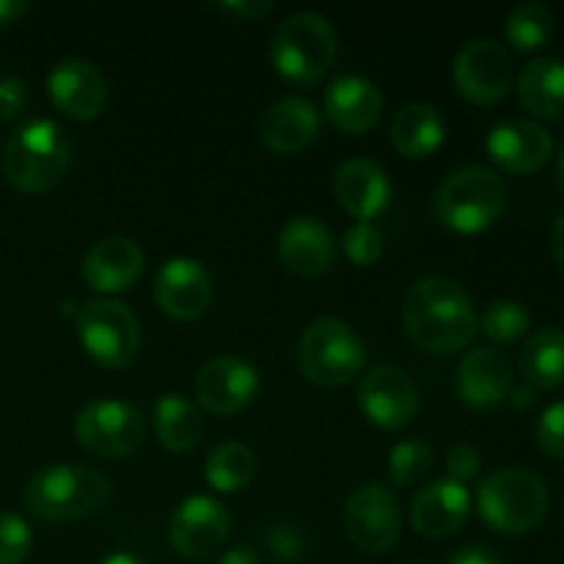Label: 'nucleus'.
Returning <instances> with one entry per match:
<instances>
[{
	"label": "nucleus",
	"mask_w": 564,
	"mask_h": 564,
	"mask_svg": "<svg viewBox=\"0 0 564 564\" xmlns=\"http://www.w3.org/2000/svg\"><path fill=\"white\" fill-rule=\"evenodd\" d=\"M402 325L413 345L441 356L466 350L479 330L471 297L446 275H427L408 290Z\"/></svg>",
	"instance_id": "obj_1"
},
{
	"label": "nucleus",
	"mask_w": 564,
	"mask_h": 564,
	"mask_svg": "<svg viewBox=\"0 0 564 564\" xmlns=\"http://www.w3.org/2000/svg\"><path fill=\"white\" fill-rule=\"evenodd\" d=\"M72 163V141L61 124L33 119L9 138L3 149V174L20 193H47L64 180Z\"/></svg>",
	"instance_id": "obj_2"
},
{
	"label": "nucleus",
	"mask_w": 564,
	"mask_h": 564,
	"mask_svg": "<svg viewBox=\"0 0 564 564\" xmlns=\"http://www.w3.org/2000/svg\"><path fill=\"white\" fill-rule=\"evenodd\" d=\"M505 207V180L485 165H463L452 171L433 196L435 218L455 235H479L490 229Z\"/></svg>",
	"instance_id": "obj_3"
},
{
	"label": "nucleus",
	"mask_w": 564,
	"mask_h": 564,
	"mask_svg": "<svg viewBox=\"0 0 564 564\" xmlns=\"http://www.w3.org/2000/svg\"><path fill=\"white\" fill-rule=\"evenodd\" d=\"M108 496L110 482L97 468L55 463L33 474L25 488V507L42 521H75L94 516Z\"/></svg>",
	"instance_id": "obj_4"
},
{
	"label": "nucleus",
	"mask_w": 564,
	"mask_h": 564,
	"mask_svg": "<svg viewBox=\"0 0 564 564\" xmlns=\"http://www.w3.org/2000/svg\"><path fill=\"white\" fill-rule=\"evenodd\" d=\"M479 516L494 532L529 534L549 516V488L529 468H501L490 474L477 494Z\"/></svg>",
	"instance_id": "obj_5"
},
{
	"label": "nucleus",
	"mask_w": 564,
	"mask_h": 564,
	"mask_svg": "<svg viewBox=\"0 0 564 564\" xmlns=\"http://www.w3.org/2000/svg\"><path fill=\"white\" fill-rule=\"evenodd\" d=\"M270 58L290 83L323 80L336 61V31L317 11H295L273 33Z\"/></svg>",
	"instance_id": "obj_6"
},
{
	"label": "nucleus",
	"mask_w": 564,
	"mask_h": 564,
	"mask_svg": "<svg viewBox=\"0 0 564 564\" xmlns=\"http://www.w3.org/2000/svg\"><path fill=\"white\" fill-rule=\"evenodd\" d=\"M367 364L364 341L345 319L319 317L297 341V369L303 378L323 389H339L356 380Z\"/></svg>",
	"instance_id": "obj_7"
},
{
	"label": "nucleus",
	"mask_w": 564,
	"mask_h": 564,
	"mask_svg": "<svg viewBox=\"0 0 564 564\" xmlns=\"http://www.w3.org/2000/svg\"><path fill=\"white\" fill-rule=\"evenodd\" d=\"M77 339L83 350L105 369H124L141 352V323L121 301L94 297L77 306Z\"/></svg>",
	"instance_id": "obj_8"
},
{
	"label": "nucleus",
	"mask_w": 564,
	"mask_h": 564,
	"mask_svg": "<svg viewBox=\"0 0 564 564\" xmlns=\"http://www.w3.org/2000/svg\"><path fill=\"white\" fill-rule=\"evenodd\" d=\"M75 438L88 455L127 457L147 438V419L132 402L91 400L77 411Z\"/></svg>",
	"instance_id": "obj_9"
},
{
	"label": "nucleus",
	"mask_w": 564,
	"mask_h": 564,
	"mask_svg": "<svg viewBox=\"0 0 564 564\" xmlns=\"http://www.w3.org/2000/svg\"><path fill=\"white\" fill-rule=\"evenodd\" d=\"M345 532L364 554H386L402 534L400 501L380 482L358 485L345 501Z\"/></svg>",
	"instance_id": "obj_10"
},
{
	"label": "nucleus",
	"mask_w": 564,
	"mask_h": 564,
	"mask_svg": "<svg viewBox=\"0 0 564 564\" xmlns=\"http://www.w3.org/2000/svg\"><path fill=\"white\" fill-rule=\"evenodd\" d=\"M516 64L510 53L494 39H474L452 64V83L471 105H496L510 94Z\"/></svg>",
	"instance_id": "obj_11"
},
{
	"label": "nucleus",
	"mask_w": 564,
	"mask_h": 564,
	"mask_svg": "<svg viewBox=\"0 0 564 564\" xmlns=\"http://www.w3.org/2000/svg\"><path fill=\"white\" fill-rule=\"evenodd\" d=\"M231 532L229 510L213 496H187L174 510L169 523V540L180 556L191 562L209 560L226 545Z\"/></svg>",
	"instance_id": "obj_12"
},
{
	"label": "nucleus",
	"mask_w": 564,
	"mask_h": 564,
	"mask_svg": "<svg viewBox=\"0 0 564 564\" xmlns=\"http://www.w3.org/2000/svg\"><path fill=\"white\" fill-rule=\"evenodd\" d=\"M262 380L251 361L237 356H215L202 364L193 380V391L204 411L215 416H235L257 400Z\"/></svg>",
	"instance_id": "obj_13"
},
{
	"label": "nucleus",
	"mask_w": 564,
	"mask_h": 564,
	"mask_svg": "<svg viewBox=\"0 0 564 564\" xmlns=\"http://www.w3.org/2000/svg\"><path fill=\"white\" fill-rule=\"evenodd\" d=\"M358 408L378 430H402L416 419L419 391L411 375L394 364L372 367L358 386Z\"/></svg>",
	"instance_id": "obj_14"
},
{
	"label": "nucleus",
	"mask_w": 564,
	"mask_h": 564,
	"mask_svg": "<svg viewBox=\"0 0 564 564\" xmlns=\"http://www.w3.org/2000/svg\"><path fill=\"white\" fill-rule=\"evenodd\" d=\"M215 297V284L209 270L198 259H169L154 275V301L160 312L180 323L198 319Z\"/></svg>",
	"instance_id": "obj_15"
},
{
	"label": "nucleus",
	"mask_w": 564,
	"mask_h": 564,
	"mask_svg": "<svg viewBox=\"0 0 564 564\" xmlns=\"http://www.w3.org/2000/svg\"><path fill=\"white\" fill-rule=\"evenodd\" d=\"M50 102L75 121H91L108 105V83L102 72L83 58H66L47 77Z\"/></svg>",
	"instance_id": "obj_16"
},
{
	"label": "nucleus",
	"mask_w": 564,
	"mask_h": 564,
	"mask_svg": "<svg viewBox=\"0 0 564 564\" xmlns=\"http://www.w3.org/2000/svg\"><path fill=\"white\" fill-rule=\"evenodd\" d=\"M488 154L507 174H534L554 154V138L543 124L529 119L501 121L488 135Z\"/></svg>",
	"instance_id": "obj_17"
},
{
	"label": "nucleus",
	"mask_w": 564,
	"mask_h": 564,
	"mask_svg": "<svg viewBox=\"0 0 564 564\" xmlns=\"http://www.w3.org/2000/svg\"><path fill=\"white\" fill-rule=\"evenodd\" d=\"M281 264L301 279H317L328 273L336 259V242L328 226L314 215H297L286 220L275 240Z\"/></svg>",
	"instance_id": "obj_18"
},
{
	"label": "nucleus",
	"mask_w": 564,
	"mask_h": 564,
	"mask_svg": "<svg viewBox=\"0 0 564 564\" xmlns=\"http://www.w3.org/2000/svg\"><path fill=\"white\" fill-rule=\"evenodd\" d=\"M143 264H147V259H143L141 246L135 240L105 237L88 248L80 264V275L94 292L119 295V292L132 290L138 284V279L143 275Z\"/></svg>",
	"instance_id": "obj_19"
},
{
	"label": "nucleus",
	"mask_w": 564,
	"mask_h": 564,
	"mask_svg": "<svg viewBox=\"0 0 564 564\" xmlns=\"http://www.w3.org/2000/svg\"><path fill=\"white\" fill-rule=\"evenodd\" d=\"M334 196L347 215L361 224H372L391 202L389 174L369 158L345 160L334 174Z\"/></svg>",
	"instance_id": "obj_20"
},
{
	"label": "nucleus",
	"mask_w": 564,
	"mask_h": 564,
	"mask_svg": "<svg viewBox=\"0 0 564 564\" xmlns=\"http://www.w3.org/2000/svg\"><path fill=\"white\" fill-rule=\"evenodd\" d=\"M471 518V494L452 479L430 482L413 496L411 523L422 538L446 540L460 532Z\"/></svg>",
	"instance_id": "obj_21"
},
{
	"label": "nucleus",
	"mask_w": 564,
	"mask_h": 564,
	"mask_svg": "<svg viewBox=\"0 0 564 564\" xmlns=\"http://www.w3.org/2000/svg\"><path fill=\"white\" fill-rule=\"evenodd\" d=\"M512 364L510 358L494 347H477L466 352L457 367L455 389L457 397L474 411H488L501 405L512 391Z\"/></svg>",
	"instance_id": "obj_22"
},
{
	"label": "nucleus",
	"mask_w": 564,
	"mask_h": 564,
	"mask_svg": "<svg viewBox=\"0 0 564 564\" xmlns=\"http://www.w3.org/2000/svg\"><path fill=\"white\" fill-rule=\"evenodd\" d=\"M325 119L347 135H364L375 130L383 116V94L361 75L336 77L323 97Z\"/></svg>",
	"instance_id": "obj_23"
},
{
	"label": "nucleus",
	"mask_w": 564,
	"mask_h": 564,
	"mask_svg": "<svg viewBox=\"0 0 564 564\" xmlns=\"http://www.w3.org/2000/svg\"><path fill=\"white\" fill-rule=\"evenodd\" d=\"M319 110L303 97H284L259 119V141L275 154H297L312 147L319 132Z\"/></svg>",
	"instance_id": "obj_24"
},
{
	"label": "nucleus",
	"mask_w": 564,
	"mask_h": 564,
	"mask_svg": "<svg viewBox=\"0 0 564 564\" xmlns=\"http://www.w3.org/2000/svg\"><path fill=\"white\" fill-rule=\"evenodd\" d=\"M446 135L444 116L427 102H413L405 108L397 110V116L391 119L389 141L402 158L422 160L430 158L435 149H441Z\"/></svg>",
	"instance_id": "obj_25"
},
{
	"label": "nucleus",
	"mask_w": 564,
	"mask_h": 564,
	"mask_svg": "<svg viewBox=\"0 0 564 564\" xmlns=\"http://www.w3.org/2000/svg\"><path fill=\"white\" fill-rule=\"evenodd\" d=\"M518 97L523 108L549 121L564 119V61L534 58L518 77Z\"/></svg>",
	"instance_id": "obj_26"
},
{
	"label": "nucleus",
	"mask_w": 564,
	"mask_h": 564,
	"mask_svg": "<svg viewBox=\"0 0 564 564\" xmlns=\"http://www.w3.org/2000/svg\"><path fill=\"white\" fill-rule=\"evenodd\" d=\"M152 424L160 446L169 452H180V455L196 449L204 435L202 411L185 394H176V391L163 394L154 402Z\"/></svg>",
	"instance_id": "obj_27"
},
{
	"label": "nucleus",
	"mask_w": 564,
	"mask_h": 564,
	"mask_svg": "<svg viewBox=\"0 0 564 564\" xmlns=\"http://www.w3.org/2000/svg\"><path fill=\"white\" fill-rule=\"evenodd\" d=\"M518 369L534 391H554L564 386V330L543 328L527 336Z\"/></svg>",
	"instance_id": "obj_28"
},
{
	"label": "nucleus",
	"mask_w": 564,
	"mask_h": 564,
	"mask_svg": "<svg viewBox=\"0 0 564 564\" xmlns=\"http://www.w3.org/2000/svg\"><path fill=\"white\" fill-rule=\"evenodd\" d=\"M257 468L259 463L251 446L240 444V441H224L209 452L204 477H207L209 488L218 494H237L253 482Z\"/></svg>",
	"instance_id": "obj_29"
},
{
	"label": "nucleus",
	"mask_w": 564,
	"mask_h": 564,
	"mask_svg": "<svg viewBox=\"0 0 564 564\" xmlns=\"http://www.w3.org/2000/svg\"><path fill=\"white\" fill-rule=\"evenodd\" d=\"M556 17L549 6L543 3H521L507 14L505 33L507 42L518 50V53H538L545 44L554 39Z\"/></svg>",
	"instance_id": "obj_30"
},
{
	"label": "nucleus",
	"mask_w": 564,
	"mask_h": 564,
	"mask_svg": "<svg viewBox=\"0 0 564 564\" xmlns=\"http://www.w3.org/2000/svg\"><path fill=\"white\" fill-rule=\"evenodd\" d=\"M529 312L518 301H494L479 317V330L496 345H516L529 334Z\"/></svg>",
	"instance_id": "obj_31"
},
{
	"label": "nucleus",
	"mask_w": 564,
	"mask_h": 564,
	"mask_svg": "<svg viewBox=\"0 0 564 564\" xmlns=\"http://www.w3.org/2000/svg\"><path fill=\"white\" fill-rule=\"evenodd\" d=\"M433 468V446L424 438L397 441L389 452V479L400 488L419 485Z\"/></svg>",
	"instance_id": "obj_32"
},
{
	"label": "nucleus",
	"mask_w": 564,
	"mask_h": 564,
	"mask_svg": "<svg viewBox=\"0 0 564 564\" xmlns=\"http://www.w3.org/2000/svg\"><path fill=\"white\" fill-rule=\"evenodd\" d=\"M341 248H345L347 259L356 268H369V264H375L383 257V235H380L375 224L356 220L352 226H347L345 237H341Z\"/></svg>",
	"instance_id": "obj_33"
},
{
	"label": "nucleus",
	"mask_w": 564,
	"mask_h": 564,
	"mask_svg": "<svg viewBox=\"0 0 564 564\" xmlns=\"http://www.w3.org/2000/svg\"><path fill=\"white\" fill-rule=\"evenodd\" d=\"M33 534L14 512H0V564H22L31 554Z\"/></svg>",
	"instance_id": "obj_34"
},
{
	"label": "nucleus",
	"mask_w": 564,
	"mask_h": 564,
	"mask_svg": "<svg viewBox=\"0 0 564 564\" xmlns=\"http://www.w3.org/2000/svg\"><path fill=\"white\" fill-rule=\"evenodd\" d=\"M538 446L551 457H564V400L545 408L534 427Z\"/></svg>",
	"instance_id": "obj_35"
},
{
	"label": "nucleus",
	"mask_w": 564,
	"mask_h": 564,
	"mask_svg": "<svg viewBox=\"0 0 564 564\" xmlns=\"http://www.w3.org/2000/svg\"><path fill=\"white\" fill-rule=\"evenodd\" d=\"M479 468H482V455L471 444L452 446L449 455H446V474H449L452 482H471V479H477Z\"/></svg>",
	"instance_id": "obj_36"
},
{
	"label": "nucleus",
	"mask_w": 564,
	"mask_h": 564,
	"mask_svg": "<svg viewBox=\"0 0 564 564\" xmlns=\"http://www.w3.org/2000/svg\"><path fill=\"white\" fill-rule=\"evenodd\" d=\"M28 105V86L20 77H0V119L14 121Z\"/></svg>",
	"instance_id": "obj_37"
},
{
	"label": "nucleus",
	"mask_w": 564,
	"mask_h": 564,
	"mask_svg": "<svg viewBox=\"0 0 564 564\" xmlns=\"http://www.w3.org/2000/svg\"><path fill=\"white\" fill-rule=\"evenodd\" d=\"M268 549L279 560H295L301 554V534H297L295 527H286V523L273 527L268 532Z\"/></svg>",
	"instance_id": "obj_38"
},
{
	"label": "nucleus",
	"mask_w": 564,
	"mask_h": 564,
	"mask_svg": "<svg viewBox=\"0 0 564 564\" xmlns=\"http://www.w3.org/2000/svg\"><path fill=\"white\" fill-rule=\"evenodd\" d=\"M220 11H226V14L237 17V20H262L264 14H270L273 11V3L270 0H237V3H220L218 6Z\"/></svg>",
	"instance_id": "obj_39"
},
{
	"label": "nucleus",
	"mask_w": 564,
	"mask_h": 564,
	"mask_svg": "<svg viewBox=\"0 0 564 564\" xmlns=\"http://www.w3.org/2000/svg\"><path fill=\"white\" fill-rule=\"evenodd\" d=\"M449 564H505V560L488 545H466L449 556Z\"/></svg>",
	"instance_id": "obj_40"
},
{
	"label": "nucleus",
	"mask_w": 564,
	"mask_h": 564,
	"mask_svg": "<svg viewBox=\"0 0 564 564\" xmlns=\"http://www.w3.org/2000/svg\"><path fill=\"white\" fill-rule=\"evenodd\" d=\"M215 564H262V562H259L257 551H253L251 545H235V549L226 551V554Z\"/></svg>",
	"instance_id": "obj_41"
},
{
	"label": "nucleus",
	"mask_w": 564,
	"mask_h": 564,
	"mask_svg": "<svg viewBox=\"0 0 564 564\" xmlns=\"http://www.w3.org/2000/svg\"><path fill=\"white\" fill-rule=\"evenodd\" d=\"M28 11L25 0H0V25H11Z\"/></svg>",
	"instance_id": "obj_42"
},
{
	"label": "nucleus",
	"mask_w": 564,
	"mask_h": 564,
	"mask_svg": "<svg viewBox=\"0 0 564 564\" xmlns=\"http://www.w3.org/2000/svg\"><path fill=\"white\" fill-rule=\"evenodd\" d=\"M507 400H510L512 408H518V411H529V408L538 402V391H534L532 386H521V389H512Z\"/></svg>",
	"instance_id": "obj_43"
},
{
	"label": "nucleus",
	"mask_w": 564,
	"mask_h": 564,
	"mask_svg": "<svg viewBox=\"0 0 564 564\" xmlns=\"http://www.w3.org/2000/svg\"><path fill=\"white\" fill-rule=\"evenodd\" d=\"M551 251H554V259L564 268V213L556 218L554 231H551Z\"/></svg>",
	"instance_id": "obj_44"
},
{
	"label": "nucleus",
	"mask_w": 564,
	"mask_h": 564,
	"mask_svg": "<svg viewBox=\"0 0 564 564\" xmlns=\"http://www.w3.org/2000/svg\"><path fill=\"white\" fill-rule=\"evenodd\" d=\"M99 564H149V562L141 560L138 554H130V551H116V554L105 556Z\"/></svg>",
	"instance_id": "obj_45"
},
{
	"label": "nucleus",
	"mask_w": 564,
	"mask_h": 564,
	"mask_svg": "<svg viewBox=\"0 0 564 564\" xmlns=\"http://www.w3.org/2000/svg\"><path fill=\"white\" fill-rule=\"evenodd\" d=\"M556 174H560V182H562V187H564V141H562V147H560V158H556Z\"/></svg>",
	"instance_id": "obj_46"
},
{
	"label": "nucleus",
	"mask_w": 564,
	"mask_h": 564,
	"mask_svg": "<svg viewBox=\"0 0 564 564\" xmlns=\"http://www.w3.org/2000/svg\"><path fill=\"white\" fill-rule=\"evenodd\" d=\"M405 564H430V562H422V560H416V562H405Z\"/></svg>",
	"instance_id": "obj_47"
}]
</instances>
